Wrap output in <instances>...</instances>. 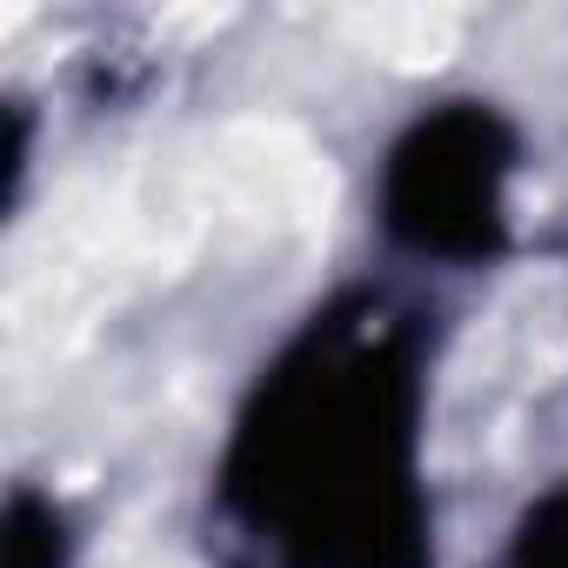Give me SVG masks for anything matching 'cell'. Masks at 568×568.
Returning a JSON list of instances; mask_svg holds the SVG:
<instances>
[{
  "instance_id": "3",
  "label": "cell",
  "mask_w": 568,
  "mask_h": 568,
  "mask_svg": "<svg viewBox=\"0 0 568 568\" xmlns=\"http://www.w3.org/2000/svg\"><path fill=\"white\" fill-rule=\"evenodd\" d=\"M0 568H74V521L54 495L14 488L0 515Z\"/></svg>"
},
{
  "instance_id": "4",
  "label": "cell",
  "mask_w": 568,
  "mask_h": 568,
  "mask_svg": "<svg viewBox=\"0 0 568 568\" xmlns=\"http://www.w3.org/2000/svg\"><path fill=\"white\" fill-rule=\"evenodd\" d=\"M501 568H568V475L548 481L508 528Z\"/></svg>"
},
{
  "instance_id": "1",
  "label": "cell",
  "mask_w": 568,
  "mask_h": 568,
  "mask_svg": "<svg viewBox=\"0 0 568 568\" xmlns=\"http://www.w3.org/2000/svg\"><path fill=\"white\" fill-rule=\"evenodd\" d=\"M422 328L382 295L302 322L221 448V508L281 568H435Z\"/></svg>"
},
{
  "instance_id": "2",
  "label": "cell",
  "mask_w": 568,
  "mask_h": 568,
  "mask_svg": "<svg viewBox=\"0 0 568 568\" xmlns=\"http://www.w3.org/2000/svg\"><path fill=\"white\" fill-rule=\"evenodd\" d=\"M521 128L495 101L422 108L375 168V221L415 261L481 267L515 234Z\"/></svg>"
}]
</instances>
